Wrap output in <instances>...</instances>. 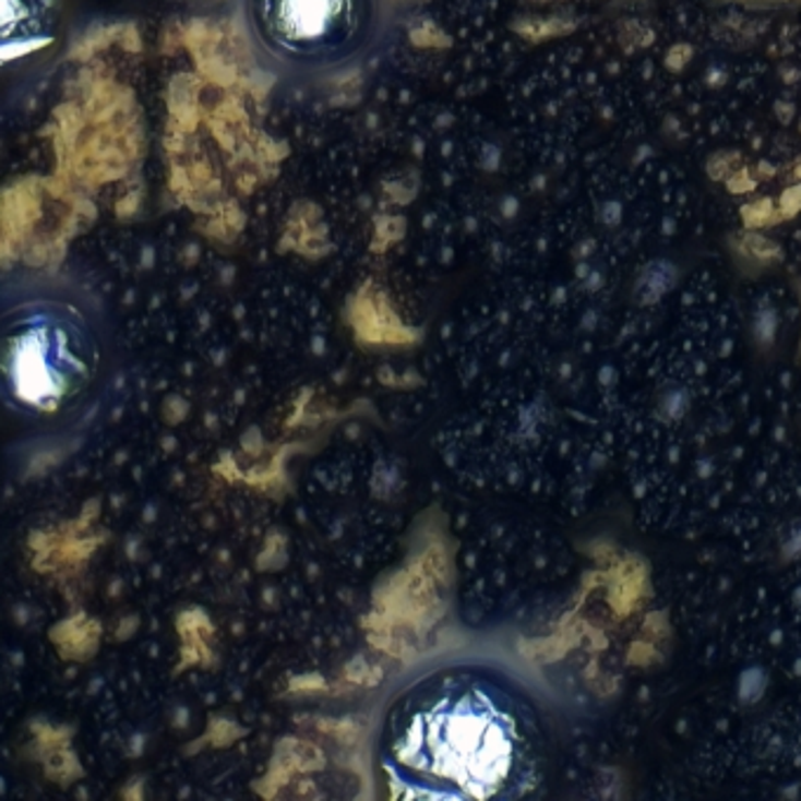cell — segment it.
<instances>
[{
    "mask_svg": "<svg viewBox=\"0 0 801 801\" xmlns=\"http://www.w3.org/2000/svg\"><path fill=\"white\" fill-rule=\"evenodd\" d=\"M0 374L5 411L22 433L57 438L83 428L109 399L118 374L101 299L64 271L5 275Z\"/></svg>",
    "mask_w": 801,
    "mask_h": 801,
    "instance_id": "7a4b0ae2",
    "label": "cell"
},
{
    "mask_svg": "<svg viewBox=\"0 0 801 801\" xmlns=\"http://www.w3.org/2000/svg\"><path fill=\"white\" fill-rule=\"evenodd\" d=\"M52 28V5L50 0H5V26L3 43L5 52L12 45H36L45 40Z\"/></svg>",
    "mask_w": 801,
    "mask_h": 801,
    "instance_id": "277c9868",
    "label": "cell"
},
{
    "mask_svg": "<svg viewBox=\"0 0 801 801\" xmlns=\"http://www.w3.org/2000/svg\"><path fill=\"white\" fill-rule=\"evenodd\" d=\"M244 45L277 85L344 83L391 48L395 0H236Z\"/></svg>",
    "mask_w": 801,
    "mask_h": 801,
    "instance_id": "3957f363",
    "label": "cell"
},
{
    "mask_svg": "<svg viewBox=\"0 0 801 801\" xmlns=\"http://www.w3.org/2000/svg\"><path fill=\"white\" fill-rule=\"evenodd\" d=\"M374 754L395 799H527L546 782L548 729L515 677L450 658L416 670L388 696Z\"/></svg>",
    "mask_w": 801,
    "mask_h": 801,
    "instance_id": "6da1fadb",
    "label": "cell"
}]
</instances>
